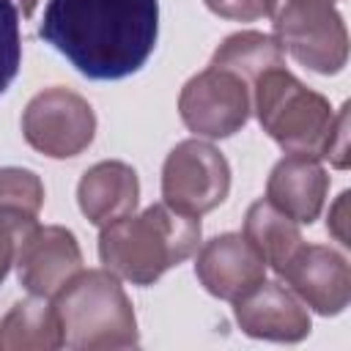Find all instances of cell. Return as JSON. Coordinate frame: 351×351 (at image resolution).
<instances>
[{
    "label": "cell",
    "instance_id": "cell-19",
    "mask_svg": "<svg viewBox=\"0 0 351 351\" xmlns=\"http://www.w3.org/2000/svg\"><path fill=\"white\" fill-rule=\"evenodd\" d=\"M22 63L19 8L11 0H0V96L14 82Z\"/></svg>",
    "mask_w": 351,
    "mask_h": 351
},
{
    "label": "cell",
    "instance_id": "cell-22",
    "mask_svg": "<svg viewBox=\"0 0 351 351\" xmlns=\"http://www.w3.org/2000/svg\"><path fill=\"white\" fill-rule=\"evenodd\" d=\"M25 230H30V228H19L11 219H0V282L8 277V269H11L14 255H16V244H19Z\"/></svg>",
    "mask_w": 351,
    "mask_h": 351
},
{
    "label": "cell",
    "instance_id": "cell-7",
    "mask_svg": "<svg viewBox=\"0 0 351 351\" xmlns=\"http://www.w3.org/2000/svg\"><path fill=\"white\" fill-rule=\"evenodd\" d=\"M22 134L38 154L49 159H69L93 143L96 112L88 99L69 88H44L22 112Z\"/></svg>",
    "mask_w": 351,
    "mask_h": 351
},
{
    "label": "cell",
    "instance_id": "cell-3",
    "mask_svg": "<svg viewBox=\"0 0 351 351\" xmlns=\"http://www.w3.org/2000/svg\"><path fill=\"white\" fill-rule=\"evenodd\" d=\"M63 346L74 351L132 348L140 343L134 307L107 269H82L55 293Z\"/></svg>",
    "mask_w": 351,
    "mask_h": 351
},
{
    "label": "cell",
    "instance_id": "cell-8",
    "mask_svg": "<svg viewBox=\"0 0 351 351\" xmlns=\"http://www.w3.org/2000/svg\"><path fill=\"white\" fill-rule=\"evenodd\" d=\"M252 110L250 85L228 71L208 66L189 77L178 96V115L189 132L208 140H222L236 134Z\"/></svg>",
    "mask_w": 351,
    "mask_h": 351
},
{
    "label": "cell",
    "instance_id": "cell-11",
    "mask_svg": "<svg viewBox=\"0 0 351 351\" xmlns=\"http://www.w3.org/2000/svg\"><path fill=\"white\" fill-rule=\"evenodd\" d=\"M233 315L239 329L255 340L299 343L313 329L304 302L293 291L269 280H261L255 288L239 296L233 302Z\"/></svg>",
    "mask_w": 351,
    "mask_h": 351
},
{
    "label": "cell",
    "instance_id": "cell-12",
    "mask_svg": "<svg viewBox=\"0 0 351 351\" xmlns=\"http://www.w3.org/2000/svg\"><path fill=\"white\" fill-rule=\"evenodd\" d=\"M195 277L211 296L236 302L261 280H266V261L244 233H222L200 247Z\"/></svg>",
    "mask_w": 351,
    "mask_h": 351
},
{
    "label": "cell",
    "instance_id": "cell-9",
    "mask_svg": "<svg viewBox=\"0 0 351 351\" xmlns=\"http://www.w3.org/2000/svg\"><path fill=\"white\" fill-rule=\"evenodd\" d=\"M14 266L19 285L27 293L55 299V293L82 271V250L69 228L36 222L22 233Z\"/></svg>",
    "mask_w": 351,
    "mask_h": 351
},
{
    "label": "cell",
    "instance_id": "cell-18",
    "mask_svg": "<svg viewBox=\"0 0 351 351\" xmlns=\"http://www.w3.org/2000/svg\"><path fill=\"white\" fill-rule=\"evenodd\" d=\"M44 206V184L27 167H0V219L33 228Z\"/></svg>",
    "mask_w": 351,
    "mask_h": 351
},
{
    "label": "cell",
    "instance_id": "cell-1",
    "mask_svg": "<svg viewBox=\"0 0 351 351\" xmlns=\"http://www.w3.org/2000/svg\"><path fill=\"white\" fill-rule=\"evenodd\" d=\"M38 36L88 80H123L154 55L156 0H49Z\"/></svg>",
    "mask_w": 351,
    "mask_h": 351
},
{
    "label": "cell",
    "instance_id": "cell-24",
    "mask_svg": "<svg viewBox=\"0 0 351 351\" xmlns=\"http://www.w3.org/2000/svg\"><path fill=\"white\" fill-rule=\"evenodd\" d=\"M36 5H38V0H19V11H22V16H33Z\"/></svg>",
    "mask_w": 351,
    "mask_h": 351
},
{
    "label": "cell",
    "instance_id": "cell-20",
    "mask_svg": "<svg viewBox=\"0 0 351 351\" xmlns=\"http://www.w3.org/2000/svg\"><path fill=\"white\" fill-rule=\"evenodd\" d=\"M206 8L222 19L233 22H255L274 14L277 0H203Z\"/></svg>",
    "mask_w": 351,
    "mask_h": 351
},
{
    "label": "cell",
    "instance_id": "cell-2",
    "mask_svg": "<svg viewBox=\"0 0 351 351\" xmlns=\"http://www.w3.org/2000/svg\"><path fill=\"white\" fill-rule=\"evenodd\" d=\"M200 233V217L181 214L162 200L104 225L99 233V258L118 280L151 285L167 269L195 255Z\"/></svg>",
    "mask_w": 351,
    "mask_h": 351
},
{
    "label": "cell",
    "instance_id": "cell-10",
    "mask_svg": "<svg viewBox=\"0 0 351 351\" xmlns=\"http://www.w3.org/2000/svg\"><path fill=\"white\" fill-rule=\"evenodd\" d=\"M280 277L318 315H340L351 299V269L343 252L326 244H302Z\"/></svg>",
    "mask_w": 351,
    "mask_h": 351
},
{
    "label": "cell",
    "instance_id": "cell-23",
    "mask_svg": "<svg viewBox=\"0 0 351 351\" xmlns=\"http://www.w3.org/2000/svg\"><path fill=\"white\" fill-rule=\"evenodd\" d=\"M348 197H351L348 189L340 192L337 200L329 206V217H326V230H329L343 247L351 244V236H348Z\"/></svg>",
    "mask_w": 351,
    "mask_h": 351
},
{
    "label": "cell",
    "instance_id": "cell-17",
    "mask_svg": "<svg viewBox=\"0 0 351 351\" xmlns=\"http://www.w3.org/2000/svg\"><path fill=\"white\" fill-rule=\"evenodd\" d=\"M211 66L217 69H228L233 74H239L250 88L252 82L274 69V66H285V52L277 44L274 36L269 33H258V30H239L233 36H228L211 55Z\"/></svg>",
    "mask_w": 351,
    "mask_h": 351
},
{
    "label": "cell",
    "instance_id": "cell-21",
    "mask_svg": "<svg viewBox=\"0 0 351 351\" xmlns=\"http://www.w3.org/2000/svg\"><path fill=\"white\" fill-rule=\"evenodd\" d=\"M324 159H329V165L337 167V170H346L348 162H351V154H348V101L335 112Z\"/></svg>",
    "mask_w": 351,
    "mask_h": 351
},
{
    "label": "cell",
    "instance_id": "cell-5",
    "mask_svg": "<svg viewBox=\"0 0 351 351\" xmlns=\"http://www.w3.org/2000/svg\"><path fill=\"white\" fill-rule=\"evenodd\" d=\"M274 38L315 74H337L348 60V30L335 0H277Z\"/></svg>",
    "mask_w": 351,
    "mask_h": 351
},
{
    "label": "cell",
    "instance_id": "cell-4",
    "mask_svg": "<svg viewBox=\"0 0 351 351\" xmlns=\"http://www.w3.org/2000/svg\"><path fill=\"white\" fill-rule=\"evenodd\" d=\"M252 107L261 129L285 154L324 159L335 110L326 96L307 88L285 66H274L252 82Z\"/></svg>",
    "mask_w": 351,
    "mask_h": 351
},
{
    "label": "cell",
    "instance_id": "cell-14",
    "mask_svg": "<svg viewBox=\"0 0 351 351\" xmlns=\"http://www.w3.org/2000/svg\"><path fill=\"white\" fill-rule=\"evenodd\" d=\"M77 203L85 219L96 228H104L126 214H134L140 203L137 170L118 159L96 162L82 173L77 184Z\"/></svg>",
    "mask_w": 351,
    "mask_h": 351
},
{
    "label": "cell",
    "instance_id": "cell-15",
    "mask_svg": "<svg viewBox=\"0 0 351 351\" xmlns=\"http://www.w3.org/2000/svg\"><path fill=\"white\" fill-rule=\"evenodd\" d=\"M60 346V321L47 296L30 293L0 318V348L5 351H55Z\"/></svg>",
    "mask_w": 351,
    "mask_h": 351
},
{
    "label": "cell",
    "instance_id": "cell-6",
    "mask_svg": "<svg viewBox=\"0 0 351 351\" xmlns=\"http://www.w3.org/2000/svg\"><path fill=\"white\" fill-rule=\"evenodd\" d=\"M230 192V165L206 140H181L162 167V197L170 208L203 217L225 203Z\"/></svg>",
    "mask_w": 351,
    "mask_h": 351
},
{
    "label": "cell",
    "instance_id": "cell-16",
    "mask_svg": "<svg viewBox=\"0 0 351 351\" xmlns=\"http://www.w3.org/2000/svg\"><path fill=\"white\" fill-rule=\"evenodd\" d=\"M244 236L261 252L266 266H271L277 274L285 269L291 255L304 244L299 222H293L288 214L274 208L266 197L255 200L247 208V214H244Z\"/></svg>",
    "mask_w": 351,
    "mask_h": 351
},
{
    "label": "cell",
    "instance_id": "cell-13",
    "mask_svg": "<svg viewBox=\"0 0 351 351\" xmlns=\"http://www.w3.org/2000/svg\"><path fill=\"white\" fill-rule=\"evenodd\" d=\"M329 192V176L315 156L285 154L269 173L266 200L299 225L318 219Z\"/></svg>",
    "mask_w": 351,
    "mask_h": 351
}]
</instances>
